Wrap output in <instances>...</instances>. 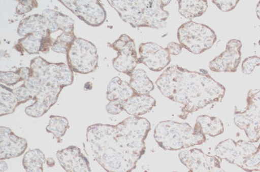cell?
<instances>
[{
    "label": "cell",
    "instance_id": "obj_1",
    "mask_svg": "<svg viewBox=\"0 0 260 172\" xmlns=\"http://www.w3.org/2000/svg\"><path fill=\"white\" fill-rule=\"evenodd\" d=\"M150 131V122L140 116H130L116 125L93 124L87 130L88 152L107 172H132L145 154Z\"/></svg>",
    "mask_w": 260,
    "mask_h": 172
},
{
    "label": "cell",
    "instance_id": "obj_2",
    "mask_svg": "<svg viewBox=\"0 0 260 172\" xmlns=\"http://www.w3.org/2000/svg\"><path fill=\"white\" fill-rule=\"evenodd\" d=\"M202 71H189L180 66H171L155 82L164 97L183 105L179 116L182 120H186L190 113L210 104L221 102L224 98V86L214 80L206 70Z\"/></svg>",
    "mask_w": 260,
    "mask_h": 172
},
{
    "label": "cell",
    "instance_id": "obj_3",
    "mask_svg": "<svg viewBox=\"0 0 260 172\" xmlns=\"http://www.w3.org/2000/svg\"><path fill=\"white\" fill-rule=\"evenodd\" d=\"M30 67L32 75L13 91L19 105L34 100L25 112L31 117H40L56 103L62 89L72 84L74 73L68 64L51 63L41 57L33 58Z\"/></svg>",
    "mask_w": 260,
    "mask_h": 172
},
{
    "label": "cell",
    "instance_id": "obj_4",
    "mask_svg": "<svg viewBox=\"0 0 260 172\" xmlns=\"http://www.w3.org/2000/svg\"><path fill=\"white\" fill-rule=\"evenodd\" d=\"M121 19L132 27H166L169 13L164 10L170 0H108Z\"/></svg>",
    "mask_w": 260,
    "mask_h": 172
},
{
    "label": "cell",
    "instance_id": "obj_5",
    "mask_svg": "<svg viewBox=\"0 0 260 172\" xmlns=\"http://www.w3.org/2000/svg\"><path fill=\"white\" fill-rule=\"evenodd\" d=\"M158 146L164 150L177 151L200 145L206 141V137L200 126L194 127L187 123L166 120L157 124L154 134Z\"/></svg>",
    "mask_w": 260,
    "mask_h": 172
},
{
    "label": "cell",
    "instance_id": "obj_6",
    "mask_svg": "<svg viewBox=\"0 0 260 172\" xmlns=\"http://www.w3.org/2000/svg\"><path fill=\"white\" fill-rule=\"evenodd\" d=\"M177 36L183 48L194 55L211 49L217 40L216 34L209 26L192 21L179 26Z\"/></svg>",
    "mask_w": 260,
    "mask_h": 172
},
{
    "label": "cell",
    "instance_id": "obj_7",
    "mask_svg": "<svg viewBox=\"0 0 260 172\" xmlns=\"http://www.w3.org/2000/svg\"><path fill=\"white\" fill-rule=\"evenodd\" d=\"M67 62L72 71L87 74L98 67L97 48L91 41L76 37L67 52Z\"/></svg>",
    "mask_w": 260,
    "mask_h": 172
},
{
    "label": "cell",
    "instance_id": "obj_8",
    "mask_svg": "<svg viewBox=\"0 0 260 172\" xmlns=\"http://www.w3.org/2000/svg\"><path fill=\"white\" fill-rule=\"evenodd\" d=\"M247 106L244 111H235V124L245 132L249 141L256 143L260 125V90H250L247 94Z\"/></svg>",
    "mask_w": 260,
    "mask_h": 172
},
{
    "label": "cell",
    "instance_id": "obj_9",
    "mask_svg": "<svg viewBox=\"0 0 260 172\" xmlns=\"http://www.w3.org/2000/svg\"><path fill=\"white\" fill-rule=\"evenodd\" d=\"M59 2L88 26H101L107 19V12L98 0H59Z\"/></svg>",
    "mask_w": 260,
    "mask_h": 172
},
{
    "label": "cell",
    "instance_id": "obj_10",
    "mask_svg": "<svg viewBox=\"0 0 260 172\" xmlns=\"http://www.w3.org/2000/svg\"><path fill=\"white\" fill-rule=\"evenodd\" d=\"M109 46L118 53L117 57L112 61L114 69L130 76L140 64L134 40L126 34H122Z\"/></svg>",
    "mask_w": 260,
    "mask_h": 172
},
{
    "label": "cell",
    "instance_id": "obj_11",
    "mask_svg": "<svg viewBox=\"0 0 260 172\" xmlns=\"http://www.w3.org/2000/svg\"><path fill=\"white\" fill-rule=\"evenodd\" d=\"M179 158L189 172H225L221 167L220 158L207 155L198 148L182 150Z\"/></svg>",
    "mask_w": 260,
    "mask_h": 172
},
{
    "label": "cell",
    "instance_id": "obj_12",
    "mask_svg": "<svg viewBox=\"0 0 260 172\" xmlns=\"http://www.w3.org/2000/svg\"><path fill=\"white\" fill-rule=\"evenodd\" d=\"M139 53L140 63L149 68L151 71H162L171 62V55L168 50L156 43H142Z\"/></svg>",
    "mask_w": 260,
    "mask_h": 172
},
{
    "label": "cell",
    "instance_id": "obj_13",
    "mask_svg": "<svg viewBox=\"0 0 260 172\" xmlns=\"http://www.w3.org/2000/svg\"><path fill=\"white\" fill-rule=\"evenodd\" d=\"M241 48L242 42L240 40H230L226 44L224 52L210 62V69L213 72L237 71L241 62Z\"/></svg>",
    "mask_w": 260,
    "mask_h": 172
},
{
    "label": "cell",
    "instance_id": "obj_14",
    "mask_svg": "<svg viewBox=\"0 0 260 172\" xmlns=\"http://www.w3.org/2000/svg\"><path fill=\"white\" fill-rule=\"evenodd\" d=\"M27 148L26 139L17 137L11 128L0 127V159L19 157Z\"/></svg>",
    "mask_w": 260,
    "mask_h": 172
},
{
    "label": "cell",
    "instance_id": "obj_15",
    "mask_svg": "<svg viewBox=\"0 0 260 172\" xmlns=\"http://www.w3.org/2000/svg\"><path fill=\"white\" fill-rule=\"evenodd\" d=\"M59 164L66 172H91L87 158L82 153L80 148L69 146L56 152Z\"/></svg>",
    "mask_w": 260,
    "mask_h": 172
},
{
    "label": "cell",
    "instance_id": "obj_16",
    "mask_svg": "<svg viewBox=\"0 0 260 172\" xmlns=\"http://www.w3.org/2000/svg\"><path fill=\"white\" fill-rule=\"evenodd\" d=\"M156 101L150 95H136L123 101V110L132 116H140L151 111Z\"/></svg>",
    "mask_w": 260,
    "mask_h": 172
},
{
    "label": "cell",
    "instance_id": "obj_17",
    "mask_svg": "<svg viewBox=\"0 0 260 172\" xmlns=\"http://www.w3.org/2000/svg\"><path fill=\"white\" fill-rule=\"evenodd\" d=\"M41 33L45 35H51L48 29V22L43 15H32L21 21L18 27V35L23 37L32 33Z\"/></svg>",
    "mask_w": 260,
    "mask_h": 172
},
{
    "label": "cell",
    "instance_id": "obj_18",
    "mask_svg": "<svg viewBox=\"0 0 260 172\" xmlns=\"http://www.w3.org/2000/svg\"><path fill=\"white\" fill-rule=\"evenodd\" d=\"M42 15L48 22V29L51 34L58 30H62L63 33H74L75 21L68 15L50 9L44 10Z\"/></svg>",
    "mask_w": 260,
    "mask_h": 172
},
{
    "label": "cell",
    "instance_id": "obj_19",
    "mask_svg": "<svg viewBox=\"0 0 260 172\" xmlns=\"http://www.w3.org/2000/svg\"><path fill=\"white\" fill-rule=\"evenodd\" d=\"M136 95L130 84L120 77H115L111 79L107 90V99L109 101L119 100L125 101Z\"/></svg>",
    "mask_w": 260,
    "mask_h": 172
},
{
    "label": "cell",
    "instance_id": "obj_20",
    "mask_svg": "<svg viewBox=\"0 0 260 172\" xmlns=\"http://www.w3.org/2000/svg\"><path fill=\"white\" fill-rule=\"evenodd\" d=\"M129 77H131L129 84L138 95H149L155 89V85L143 69H135Z\"/></svg>",
    "mask_w": 260,
    "mask_h": 172
},
{
    "label": "cell",
    "instance_id": "obj_21",
    "mask_svg": "<svg viewBox=\"0 0 260 172\" xmlns=\"http://www.w3.org/2000/svg\"><path fill=\"white\" fill-rule=\"evenodd\" d=\"M208 7L205 0H179V13L186 19H194L204 15Z\"/></svg>",
    "mask_w": 260,
    "mask_h": 172
},
{
    "label": "cell",
    "instance_id": "obj_22",
    "mask_svg": "<svg viewBox=\"0 0 260 172\" xmlns=\"http://www.w3.org/2000/svg\"><path fill=\"white\" fill-rule=\"evenodd\" d=\"M196 123L200 126V129L205 136L215 137L221 135L224 132L222 120L215 116H210L208 115L198 116Z\"/></svg>",
    "mask_w": 260,
    "mask_h": 172
},
{
    "label": "cell",
    "instance_id": "obj_23",
    "mask_svg": "<svg viewBox=\"0 0 260 172\" xmlns=\"http://www.w3.org/2000/svg\"><path fill=\"white\" fill-rule=\"evenodd\" d=\"M51 35H45L41 33H32L29 34L25 37H21L18 41V44L15 47L16 49L20 52L26 51L29 55H36L39 54L41 51L42 42L44 37H49Z\"/></svg>",
    "mask_w": 260,
    "mask_h": 172
},
{
    "label": "cell",
    "instance_id": "obj_24",
    "mask_svg": "<svg viewBox=\"0 0 260 172\" xmlns=\"http://www.w3.org/2000/svg\"><path fill=\"white\" fill-rule=\"evenodd\" d=\"M19 105L13 90L0 84V116L12 114Z\"/></svg>",
    "mask_w": 260,
    "mask_h": 172
},
{
    "label": "cell",
    "instance_id": "obj_25",
    "mask_svg": "<svg viewBox=\"0 0 260 172\" xmlns=\"http://www.w3.org/2000/svg\"><path fill=\"white\" fill-rule=\"evenodd\" d=\"M46 162L44 152L36 148L30 150L25 154L23 165L26 172H44V164Z\"/></svg>",
    "mask_w": 260,
    "mask_h": 172
},
{
    "label": "cell",
    "instance_id": "obj_26",
    "mask_svg": "<svg viewBox=\"0 0 260 172\" xmlns=\"http://www.w3.org/2000/svg\"><path fill=\"white\" fill-rule=\"evenodd\" d=\"M69 128V120L64 116H50L48 125L46 127L47 133H51L58 142H62V137Z\"/></svg>",
    "mask_w": 260,
    "mask_h": 172
},
{
    "label": "cell",
    "instance_id": "obj_27",
    "mask_svg": "<svg viewBox=\"0 0 260 172\" xmlns=\"http://www.w3.org/2000/svg\"><path fill=\"white\" fill-rule=\"evenodd\" d=\"M76 39V36L74 33H62L53 43L51 51L58 54H67L72 42Z\"/></svg>",
    "mask_w": 260,
    "mask_h": 172
},
{
    "label": "cell",
    "instance_id": "obj_28",
    "mask_svg": "<svg viewBox=\"0 0 260 172\" xmlns=\"http://www.w3.org/2000/svg\"><path fill=\"white\" fill-rule=\"evenodd\" d=\"M240 168L247 172L258 171L260 170V144L257 152L251 157L244 159Z\"/></svg>",
    "mask_w": 260,
    "mask_h": 172
},
{
    "label": "cell",
    "instance_id": "obj_29",
    "mask_svg": "<svg viewBox=\"0 0 260 172\" xmlns=\"http://www.w3.org/2000/svg\"><path fill=\"white\" fill-rule=\"evenodd\" d=\"M22 80H23L16 71L0 72V82L4 85H15Z\"/></svg>",
    "mask_w": 260,
    "mask_h": 172
},
{
    "label": "cell",
    "instance_id": "obj_30",
    "mask_svg": "<svg viewBox=\"0 0 260 172\" xmlns=\"http://www.w3.org/2000/svg\"><path fill=\"white\" fill-rule=\"evenodd\" d=\"M38 8V3L35 0H20L16 8V13L22 15L31 12L35 8Z\"/></svg>",
    "mask_w": 260,
    "mask_h": 172
},
{
    "label": "cell",
    "instance_id": "obj_31",
    "mask_svg": "<svg viewBox=\"0 0 260 172\" xmlns=\"http://www.w3.org/2000/svg\"><path fill=\"white\" fill-rule=\"evenodd\" d=\"M260 66V58L258 56L249 57L243 61L242 64V71L248 75L254 71V68Z\"/></svg>",
    "mask_w": 260,
    "mask_h": 172
},
{
    "label": "cell",
    "instance_id": "obj_32",
    "mask_svg": "<svg viewBox=\"0 0 260 172\" xmlns=\"http://www.w3.org/2000/svg\"><path fill=\"white\" fill-rule=\"evenodd\" d=\"M214 4L216 5L217 8H219L222 12H231L232 10L235 9L237 4H239L238 0H232V1H224V0H213L212 1Z\"/></svg>",
    "mask_w": 260,
    "mask_h": 172
},
{
    "label": "cell",
    "instance_id": "obj_33",
    "mask_svg": "<svg viewBox=\"0 0 260 172\" xmlns=\"http://www.w3.org/2000/svg\"><path fill=\"white\" fill-rule=\"evenodd\" d=\"M106 110L111 115H118L123 112V101L119 100L109 101V103L106 105Z\"/></svg>",
    "mask_w": 260,
    "mask_h": 172
},
{
    "label": "cell",
    "instance_id": "obj_34",
    "mask_svg": "<svg viewBox=\"0 0 260 172\" xmlns=\"http://www.w3.org/2000/svg\"><path fill=\"white\" fill-rule=\"evenodd\" d=\"M166 49L170 53V55H179L182 52L183 47L179 43L171 41V42L168 43Z\"/></svg>",
    "mask_w": 260,
    "mask_h": 172
},
{
    "label": "cell",
    "instance_id": "obj_35",
    "mask_svg": "<svg viewBox=\"0 0 260 172\" xmlns=\"http://www.w3.org/2000/svg\"><path fill=\"white\" fill-rule=\"evenodd\" d=\"M16 72L19 73L21 78L23 80V82L26 81V80H28L30 76L32 75V70H31L30 67L19 68V69H16Z\"/></svg>",
    "mask_w": 260,
    "mask_h": 172
},
{
    "label": "cell",
    "instance_id": "obj_36",
    "mask_svg": "<svg viewBox=\"0 0 260 172\" xmlns=\"http://www.w3.org/2000/svg\"><path fill=\"white\" fill-rule=\"evenodd\" d=\"M47 165L49 166H53L55 165V161L53 160L52 158H49L47 160Z\"/></svg>",
    "mask_w": 260,
    "mask_h": 172
},
{
    "label": "cell",
    "instance_id": "obj_37",
    "mask_svg": "<svg viewBox=\"0 0 260 172\" xmlns=\"http://www.w3.org/2000/svg\"><path fill=\"white\" fill-rule=\"evenodd\" d=\"M256 15L257 17H258V19L260 20V1L258 3V4H257Z\"/></svg>",
    "mask_w": 260,
    "mask_h": 172
},
{
    "label": "cell",
    "instance_id": "obj_38",
    "mask_svg": "<svg viewBox=\"0 0 260 172\" xmlns=\"http://www.w3.org/2000/svg\"><path fill=\"white\" fill-rule=\"evenodd\" d=\"M257 133H258V137H259V140H260V125H259V127H258V131H257Z\"/></svg>",
    "mask_w": 260,
    "mask_h": 172
},
{
    "label": "cell",
    "instance_id": "obj_39",
    "mask_svg": "<svg viewBox=\"0 0 260 172\" xmlns=\"http://www.w3.org/2000/svg\"><path fill=\"white\" fill-rule=\"evenodd\" d=\"M258 45L260 46V40H259V41H258Z\"/></svg>",
    "mask_w": 260,
    "mask_h": 172
},
{
    "label": "cell",
    "instance_id": "obj_40",
    "mask_svg": "<svg viewBox=\"0 0 260 172\" xmlns=\"http://www.w3.org/2000/svg\"><path fill=\"white\" fill-rule=\"evenodd\" d=\"M173 172H177V171H173Z\"/></svg>",
    "mask_w": 260,
    "mask_h": 172
}]
</instances>
